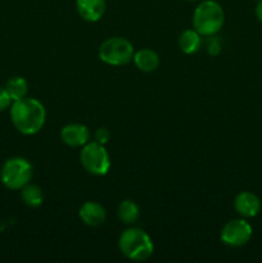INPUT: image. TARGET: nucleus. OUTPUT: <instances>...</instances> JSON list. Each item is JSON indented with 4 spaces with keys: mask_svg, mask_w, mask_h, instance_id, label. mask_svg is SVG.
<instances>
[{
    "mask_svg": "<svg viewBox=\"0 0 262 263\" xmlns=\"http://www.w3.org/2000/svg\"><path fill=\"white\" fill-rule=\"evenodd\" d=\"M5 89H7L10 99H12L13 102H15V100L26 98L28 91V84L23 77L15 76L8 80L7 85H5Z\"/></svg>",
    "mask_w": 262,
    "mask_h": 263,
    "instance_id": "obj_15",
    "label": "nucleus"
},
{
    "mask_svg": "<svg viewBox=\"0 0 262 263\" xmlns=\"http://www.w3.org/2000/svg\"><path fill=\"white\" fill-rule=\"evenodd\" d=\"M235 211L243 217H254L261 211V202L256 194L251 192H241L234 200Z\"/></svg>",
    "mask_w": 262,
    "mask_h": 263,
    "instance_id": "obj_9",
    "label": "nucleus"
},
{
    "mask_svg": "<svg viewBox=\"0 0 262 263\" xmlns=\"http://www.w3.org/2000/svg\"><path fill=\"white\" fill-rule=\"evenodd\" d=\"M99 58L110 66H125L134 58V46L127 39L110 37L100 45Z\"/></svg>",
    "mask_w": 262,
    "mask_h": 263,
    "instance_id": "obj_6",
    "label": "nucleus"
},
{
    "mask_svg": "<svg viewBox=\"0 0 262 263\" xmlns=\"http://www.w3.org/2000/svg\"><path fill=\"white\" fill-rule=\"evenodd\" d=\"M21 190H22L21 197H22V200L25 202L26 205L36 208V207H40V205L43 204V200H44L43 190H41L38 185L27 184Z\"/></svg>",
    "mask_w": 262,
    "mask_h": 263,
    "instance_id": "obj_16",
    "label": "nucleus"
},
{
    "mask_svg": "<svg viewBox=\"0 0 262 263\" xmlns=\"http://www.w3.org/2000/svg\"><path fill=\"white\" fill-rule=\"evenodd\" d=\"M79 216L82 222L91 228L103 225L107 218L104 207L97 202H85L79 211Z\"/></svg>",
    "mask_w": 262,
    "mask_h": 263,
    "instance_id": "obj_10",
    "label": "nucleus"
},
{
    "mask_svg": "<svg viewBox=\"0 0 262 263\" xmlns=\"http://www.w3.org/2000/svg\"><path fill=\"white\" fill-rule=\"evenodd\" d=\"M221 50V45H220V40L216 37L211 39V41L208 43V53L211 55H217Z\"/></svg>",
    "mask_w": 262,
    "mask_h": 263,
    "instance_id": "obj_19",
    "label": "nucleus"
},
{
    "mask_svg": "<svg viewBox=\"0 0 262 263\" xmlns=\"http://www.w3.org/2000/svg\"><path fill=\"white\" fill-rule=\"evenodd\" d=\"M94 138H95V141H97V143L104 145V144H107L108 140H109L110 134L105 127H99L97 131H95Z\"/></svg>",
    "mask_w": 262,
    "mask_h": 263,
    "instance_id": "obj_17",
    "label": "nucleus"
},
{
    "mask_svg": "<svg viewBox=\"0 0 262 263\" xmlns=\"http://www.w3.org/2000/svg\"><path fill=\"white\" fill-rule=\"evenodd\" d=\"M79 14L87 22H97L104 15L105 0H76Z\"/></svg>",
    "mask_w": 262,
    "mask_h": 263,
    "instance_id": "obj_11",
    "label": "nucleus"
},
{
    "mask_svg": "<svg viewBox=\"0 0 262 263\" xmlns=\"http://www.w3.org/2000/svg\"><path fill=\"white\" fill-rule=\"evenodd\" d=\"M80 162L85 171L94 176H104L110 168V158L104 145L91 141L86 143L80 153Z\"/></svg>",
    "mask_w": 262,
    "mask_h": 263,
    "instance_id": "obj_5",
    "label": "nucleus"
},
{
    "mask_svg": "<svg viewBox=\"0 0 262 263\" xmlns=\"http://www.w3.org/2000/svg\"><path fill=\"white\" fill-rule=\"evenodd\" d=\"M186 2H198V0H186Z\"/></svg>",
    "mask_w": 262,
    "mask_h": 263,
    "instance_id": "obj_21",
    "label": "nucleus"
},
{
    "mask_svg": "<svg viewBox=\"0 0 262 263\" xmlns=\"http://www.w3.org/2000/svg\"><path fill=\"white\" fill-rule=\"evenodd\" d=\"M2 182L10 190H21L30 184L32 177V166L30 162L21 157L8 159L2 168Z\"/></svg>",
    "mask_w": 262,
    "mask_h": 263,
    "instance_id": "obj_4",
    "label": "nucleus"
},
{
    "mask_svg": "<svg viewBox=\"0 0 262 263\" xmlns=\"http://www.w3.org/2000/svg\"><path fill=\"white\" fill-rule=\"evenodd\" d=\"M89 128L82 123H69L61 131V139L68 146H84L89 143Z\"/></svg>",
    "mask_w": 262,
    "mask_h": 263,
    "instance_id": "obj_8",
    "label": "nucleus"
},
{
    "mask_svg": "<svg viewBox=\"0 0 262 263\" xmlns=\"http://www.w3.org/2000/svg\"><path fill=\"white\" fill-rule=\"evenodd\" d=\"M256 15L259 22L262 23V0H259L256 5Z\"/></svg>",
    "mask_w": 262,
    "mask_h": 263,
    "instance_id": "obj_20",
    "label": "nucleus"
},
{
    "mask_svg": "<svg viewBox=\"0 0 262 263\" xmlns=\"http://www.w3.org/2000/svg\"><path fill=\"white\" fill-rule=\"evenodd\" d=\"M252 226L246 220L229 221L221 230V241L233 248L243 247L251 240Z\"/></svg>",
    "mask_w": 262,
    "mask_h": 263,
    "instance_id": "obj_7",
    "label": "nucleus"
},
{
    "mask_svg": "<svg viewBox=\"0 0 262 263\" xmlns=\"http://www.w3.org/2000/svg\"><path fill=\"white\" fill-rule=\"evenodd\" d=\"M134 63L141 72H153L159 66V57L152 49H140L134 53Z\"/></svg>",
    "mask_w": 262,
    "mask_h": 263,
    "instance_id": "obj_12",
    "label": "nucleus"
},
{
    "mask_svg": "<svg viewBox=\"0 0 262 263\" xmlns=\"http://www.w3.org/2000/svg\"><path fill=\"white\" fill-rule=\"evenodd\" d=\"M257 2H259V0H257Z\"/></svg>",
    "mask_w": 262,
    "mask_h": 263,
    "instance_id": "obj_22",
    "label": "nucleus"
},
{
    "mask_svg": "<svg viewBox=\"0 0 262 263\" xmlns=\"http://www.w3.org/2000/svg\"><path fill=\"white\" fill-rule=\"evenodd\" d=\"M225 22V13L222 7L213 0L200 3L193 14L194 30L202 36H213L222 28Z\"/></svg>",
    "mask_w": 262,
    "mask_h": 263,
    "instance_id": "obj_2",
    "label": "nucleus"
},
{
    "mask_svg": "<svg viewBox=\"0 0 262 263\" xmlns=\"http://www.w3.org/2000/svg\"><path fill=\"white\" fill-rule=\"evenodd\" d=\"M13 100L10 99L9 94H8L7 89L5 87H0V112L4 109H7L8 107L10 105Z\"/></svg>",
    "mask_w": 262,
    "mask_h": 263,
    "instance_id": "obj_18",
    "label": "nucleus"
},
{
    "mask_svg": "<svg viewBox=\"0 0 262 263\" xmlns=\"http://www.w3.org/2000/svg\"><path fill=\"white\" fill-rule=\"evenodd\" d=\"M123 256L131 261H145L153 254L154 246L152 239L144 230L138 228H130L122 233L118 241Z\"/></svg>",
    "mask_w": 262,
    "mask_h": 263,
    "instance_id": "obj_3",
    "label": "nucleus"
},
{
    "mask_svg": "<svg viewBox=\"0 0 262 263\" xmlns=\"http://www.w3.org/2000/svg\"><path fill=\"white\" fill-rule=\"evenodd\" d=\"M117 216L126 225H133L140 217V210L133 200H123L117 208Z\"/></svg>",
    "mask_w": 262,
    "mask_h": 263,
    "instance_id": "obj_14",
    "label": "nucleus"
},
{
    "mask_svg": "<svg viewBox=\"0 0 262 263\" xmlns=\"http://www.w3.org/2000/svg\"><path fill=\"white\" fill-rule=\"evenodd\" d=\"M10 118L14 127L23 135H33L43 128L46 112L44 105L33 98L13 102L10 107Z\"/></svg>",
    "mask_w": 262,
    "mask_h": 263,
    "instance_id": "obj_1",
    "label": "nucleus"
},
{
    "mask_svg": "<svg viewBox=\"0 0 262 263\" xmlns=\"http://www.w3.org/2000/svg\"><path fill=\"white\" fill-rule=\"evenodd\" d=\"M179 46L182 53L194 54L202 46V35L197 30H186L180 35Z\"/></svg>",
    "mask_w": 262,
    "mask_h": 263,
    "instance_id": "obj_13",
    "label": "nucleus"
}]
</instances>
